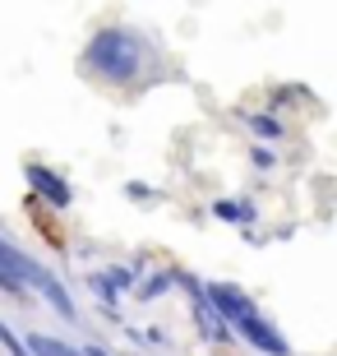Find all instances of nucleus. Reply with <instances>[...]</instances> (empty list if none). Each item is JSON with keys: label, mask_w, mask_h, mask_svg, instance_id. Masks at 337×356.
Listing matches in <instances>:
<instances>
[{"label": "nucleus", "mask_w": 337, "mask_h": 356, "mask_svg": "<svg viewBox=\"0 0 337 356\" xmlns=\"http://www.w3.org/2000/svg\"><path fill=\"white\" fill-rule=\"evenodd\" d=\"M0 273H10L19 287H33V282L42 277V264L33 259V254H24L19 245H14V241L0 236Z\"/></svg>", "instance_id": "39448f33"}, {"label": "nucleus", "mask_w": 337, "mask_h": 356, "mask_svg": "<svg viewBox=\"0 0 337 356\" xmlns=\"http://www.w3.org/2000/svg\"><path fill=\"white\" fill-rule=\"evenodd\" d=\"M0 347H5L10 356H28V352H24V338H14V329L5 324V319H0Z\"/></svg>", "instance_id": "f8f14e48"}, {"label": "nucleus", "mask_w": 337, "mask_h": 356, "mask_svg": "<svg viewBox=\"0 0 337 356\" xmlns=\"http://www.w3.org/2000/svg\"><path fill=\"white\" fill-rule=\"evenodd\" d=\"M106 277H111V287H116V291H130L134 287V273H130V268H116V264H111V268H106Z\"/></svg>", "instance_id": "ddd939ff"}, {"label": "nucleus", "mask_w": 337, "mask_h": 356, "mask_svg": "<svg viewBox=\"0 0 337 356\" xmlns=\"http://www.w3.org/2000/svg\"><path fill=\"white\" fill-rule=\"evenodd\" d=\"M24 181L33 185V195H42L51 209H69V204H74L69 181H65V176H56L51 167H42V162H28V167H24Z\"/></svg>", "instance_id": "20e7f679"}, {"label": "nucleus", "mask_w": 337, "mask_h": 356, "mask_svg": "<svg viewBox=\"0 0 337 356\" xmlns=\"http://www.w3.org/2000/svg\"><path fill=\"white\" fill-rule=\"evenodd\" d=\"M24 352L28 356H83L79 347H69L65 338H51V333H42V329H33L24 338Z\"/></svg>", "instance_id": "0eeeda50"}, {"label": "nucleus", "mask_w": 337, "mask_h": 356, "mask_svg": "<svg viewBox=\"0 0 337 356\" xmlns=\"http://www.w3.org/2000/svg\"><path fill=\"white\" fill-rule=\"evenodd\" d=\"M204 305H208V315L222 319L227 329H236V324L249 319V315H259L254 301H249L240 287H231V282H208V287H204Z\"/></svg>", "instance_id": "f03ea898"}, {"label": "nucleus", "mask_w": 337, "mask_h": 356, "mask_svg": "<svg viewBox=\"0 0 337 356\" xmlns=\"http://www.w3.org/2000/svg\"><path fill=\"white\" fill-rule=\"evenodd\" d=\"M143 60H148V42L139 33H130V28H102V33H92L88 51H83V70L106 79V83H130L143 70Z\"/></svg>", "instance_id": "f257e3e1"}, {"label": "nucleus", "mask_w": 337, "mask_h": 356, "mask_svg": "<svg viewBox=\"0 0 337 356\" xmlns=\"http://www.w3.org/2000/svg\"><path fill=\"white\" fill-rule=\"evenodd\" d=\"M88 287L97 291V301H102L106 310H111V305H116V296H120V291L111 287V277H106V273H92V277H88Z\"/></svg>", "instance_id": "9b49d317"}, {"label": "nucleus", "mask_w": 337, "mask_h": 356, "mask_svg": "<svg viewBox=\"0 0 337 356\" xmlns=\"http://www.w3.org/2000/svg\"><path fill=\"white\" fill-rule=\"evenodd\" d=\"M0 291H5V296H14V301H28V291L19 287V282H14L10 273H0Z\"/></svg>", "instance_id": "4468645a"}, {"label": "nucleus", "mask_w": 337, "mask_h": 356, "mask_svg": "<svg viewBox=\"0 0 337 356\" xmlns=\"http://www.w3.org/2000/svg\"><path fill=\"white\" fill-rule=\"evenodd\" d=\"M213 218H222V222H249V218H254V204H236V199H217V204H213Z\"/></svg>", "instance_id": "6e6552de"}, {"label": "nucleus", "mask_w": 337, "mask_h": 356, "mask_svg": "<svg viewBox=\"0 0 337 356\" xmlns=\"http://www.w3.org/2000/svg\"><path fill=\"white\" fill-rule=\"evenodd\" d=\"M249 162H254V167H272V153H268V148H254V153H249Z\"/></svg>", "instance_id": "2eb2a0df"}, {"label": "nucleus", "mask_w": 337, "mask_h": 356, "mask_svg": "<svg viewBox=\"0 0 337 356\" xmlns=\"http://www.w3.org/2000/svg\"><path fill=\"white\" fill-rule=\"evenodd\" d=\"M83 356H106V352H102V347H83Z\"/></svg>", "instance_id": "dca6fc26"}, {"label": "nucleus", "mask_w": 337, "mask_h": 356, "mask_svg": "<svg viewBox=\"0 0 337 356\" xmlns=\"http://www.w3.org/2000/svg\"><path fill=\"white\" fill-rule=\"evenodd\" d=\"M171 282H176V273H153L148 277V282H143L139 291H134V296H139V301H153V296H167V287Z\"/></svg>", "instance_id": "1a4fd4ad"}, {"label": "nucleus", "mask_w": 337, "mask_h": 356, "mask_svg": "<svg viewBox=\"0 0 337 356\" xmlns=\"http://www.w3.org/2000/svg\"><path fill=\"white\" fill-rule=\"evenodd\" d=\"M33 287H38L42 296H47V305H51V310H56V315H60V319H69V324H74V319H79V305L69 301L65 282H60V277H56L51 268H42V277H38V282H33Z\"/></svg>", "instance_id": "423d86ee"}, {"label": "nucleus", "mask_w": 337, "mask_h": 356, "mask_svg": "<svg viewBox=\"0 0 337 356\" xmlns=\"http://www.w3.org/2000/svg\"><path fill=\"white\" fill-rule=\"evenodd\" d=\"M249 125H254L263 139H282V120L268 116V111H254V116H249Z\"/></svg>", "instance_id": "9d476101"}, {"label": "nucleus", "mask_w": 337, "mask_h": 356, "mask_svg": "<svg viewBox=\"0 0 337 356\" xmlns=\"http://www.w3.org/2000/svg\"><path fill=\"white\" fill-rule=\"evenodd\" d=\"M231 333H240L254 352H263V356H291V343H286L282 333H277V324H268L263 315H249V319H240Z\"/></svg>", "instance_id": "7ed1b4c3"}]
</instances>
